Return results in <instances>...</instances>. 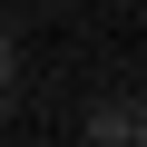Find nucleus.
<instances>
[{
  "label": "nucleus",
  "mask_w": 147,
  "mask_h": 147,
  "mask_svg": "<svg viewBox=\"0 0 147 147\" xmlns=\"http://www.w3.org/2000/svg\"><path fill=\"white\" fill-rule=\"evenodd\" d=\"M127 137H137V98H98L79 118V147H127Z\"/></svg>",
  "instance_id": "f257e3e1"
},
{
  "label": "nucleus",
  "mask_w": 147,
  "mask_h": 147,
  "mask_svg": "<svg viewBox=\"0 0 147 147\" xmlns=\"http://www.w3.org/2000/svg\"><path fill=\"white\" fill-rule=\"evenodd\" d=\"M0 98H20V39L0 30Z\"/></svg>",
  "instance_id": "f03ea898"
},
{
  "label": "nucleus",
  "mask_w": 147,
  "mask_h": 147,
  "mask_svg": "<svg viewBox=\"0 0 147 147\" xmlns=\"http://www.w3.org/2000/svg\"><path fill=\"white\" fill-rule=\"evenodd\" d=\"M127 147H147V98H137V137H127Z\"/></svg>",
  "instance_id": "7ed1b4c3"
},
{
  "label": "nucleus",
  "mask_w": 147,
  "mask_h": 147,
  "mask_svg": "<svg viewBox=\"0 0 147 147\" xmlns=\"http://www.w3.org/2000/svg\"><path fill=\"white\" fill-rule=\"evenodd\" d=\"M49 10H79V0H49Z\"/></svg>",
  "instance_id": "20e7f679"
},
{
  "label": "nucleus",
  "mask_w": 147,
  "mask_h": 147,
  "mask_svg": "<svg viewBox=\"0 0 147 147\" xmlns=\"http://www.w3.org/2000/svg\"><path fill=\"white\" fill-rule=\"evenodd\" d=\"M10 108H20V98H0V118H10Z\"/></svg>",
  "instance_id": "39448f33"
},
{
  "label": "nucleus",
  "mask_w": 147,
  "mask_h": 147,
  "mask_svg": "<svg viewBox=\"0 0 147 147\" xmlns=\"http://www.w3.org/2000/svg\"><path fill=\"white\" fill-rule=\"evenodd\" d=\"M30 147H49V137H30Z\"/></svg>",
  "instance_id": "423d86ee"
}]
</instances>
